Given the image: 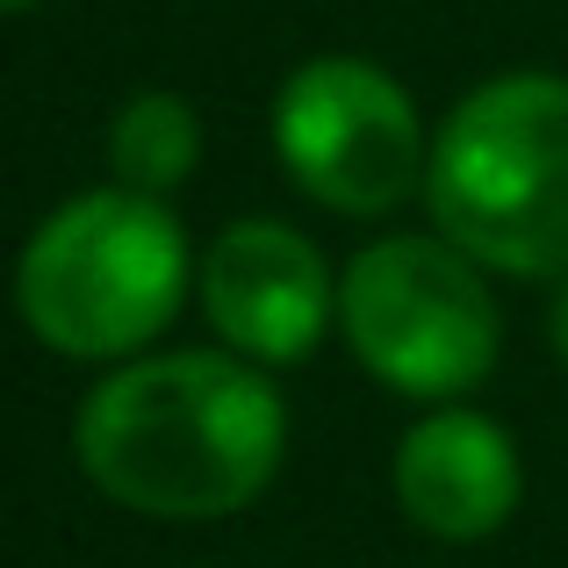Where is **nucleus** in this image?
<instances>
[{
    "instance_id": "1",
    "label": "nucleus",
    "mask_w": 568,
    "mask_h": 568,
    "mask_svg": "<svg viewBox=\"0 0 568 568\" xmlns=\"http://www.w3.org/2000/svg\"><path fill=\"white\" fill-rule=\"evenodd\" d=\"M72 454L109 504L209 526L266 497L288 454V403L245 353H138L87 388Z\"/></svg>"
},
{
    "instance_id": "2",
    "label": "nucleus",
    "mask_w": 568,
    "mask_h": 568,
    "mask_svg": "<svg viewBox=\"0 0 568 568\" xmlns=\"http://www.w3.org/2000/svg\"><path fill=\"white\" fill-rule=\"evenodd\" d=\"M194 252L173 202L138 187H87L58 202L14 260V317L58 361L123 367L166 338L194 288Z\"/></svg>"
},
{
    "instance_id": "3",
    "label": "nucleus",
    "mask_w": 568,
    "mask_h": 568,
    "mask_svg": "<svg viewBox=\"0 0 568 568\" xmlns=\"http://www.w3.org/2000/svg\"><path fill=\"white\" fill-rule=\"evenodd\" d=\"M432 231L475 266L518 281H568V80L497 72L468 87L432 130Z\"/></svg>"
},
{
    "instance_id": "4",
    "label": "nucleus",
    "mask_w": 568,
    "mask_h": 568,
    "mask_svg": "<svg viewBox=\"0 0 568 568\" xmlns=\"http://www.w3.org/2000/svg\"><path fill=\"white\" fill-rule=\"evenodd\" d=\"M338 332L367 375L410 403H460L504 353L489 266L439 231L375 237L353 252L338 274Z\"/></svg>"
},
{
    "instance_id": "5",
    "label": "nucleus",
    "mask_w": 568,
    "mask_h": 568,
    "mask_svg": "<svg viewBox=\"0 0 568 568\" xmlns=\"http://www.w3.org/2000/svg\"><path fill=\"white\" fill-rule=\"evenodd\" d=\"M274 159L332 216H388L425 194L432 138L410 87L375 58L324 51L274 87Z\"/></svg>"
},
{
    "instance_id": "6",
    "label": "nucleus",
    "mask_w": 568,
    "mask_h": 568,
    "mask_svg": "<svg viewBox=\"0 0 568 568\" xmlns=\"http://www.w3.org/2000/svg\"><path fill=\"white\" fill-rule=\"evenodd\" d=\"M194 295H202L216 338L231 353H245L252 367L310 361L324 346V332L338 324V274L281 216L223 223L209 237L202 266H194Z\"/></svg>"
},
{
    "instance_id": "7",
    "label": "nucleus",
    "mask_w": 568,
    "mask_h": 568,
    "mask_svg": "<svg viewBox=\"0 0 568 568\" xmlns=\"http://www.w3.org/2000/svg\"><path fill=\"white\" fill-rule=\"evenodd\" d=\"M388 483H396L403 518L425 540L468 547V540H489V532L511 526L526 468H518V446L497 417L468 410V403H432L396 439Z\"/></svg>"
},
{
    "instance_id": "8",
    "label": "nucleus",
    "mask_w": 568,
    "mask_h": 568,
    "mask_svg": "<svg viewBox=\"0 0 568 568\" xmlns=\"http://www.w3.org/2000/svg\"><path fill=\"white\" fill-rule=\"evenodd\" d=\"M109 181L115 187H138V194H181L202 166V115H194L187 94H130L123 109L109 115Z\"/></svg>"
},
{
    "instance_id": "9",
    "label": "nucleus",
    "mask_w": 568,
    "mask_h": 568,
    "mask_svg": "<svg viewBox=\"0 0 568 568\" xmlns=\"http://www.w3.org/2000/svg\"><path fill=\"white\" fill-rule=\"evenodd\" d=\"M547 338H555V353H561V367H568V281L555 288V310H547Z\"/></svg>"
},
{
    "instance_id": "10",
    "label": "nucleus",
    "mask_w": 568,
    "mask_h": 568,
    "mask_svg": "<svg viewBox=\"0 0 568 568\" xmlns=\"http://www.w3.org/2000/svg\"><path fill=\"white\" fill-rule=\"evenodd\" d=\"M29 8H37V0H0V14H29Z\"/></svg>"
}]
</instances>
